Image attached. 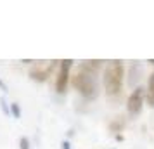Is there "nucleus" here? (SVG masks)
I'll list each match as a JSON object with an SVG mask.
<instances>
[{
  "instance_id": "nucleus-8",
  "label": "nucleus",
  "mask_w": 154,
  "mask_h": 149,
  "mask_svg": "<svg viewBox=\"0 0 154 149\" xmlns=\"http://www.w3.org/2000/svg\"><path fill=\"white\" fill-rule=\"evenodd\" d=\"M109 128H111L112 132H123V128H125V121L123 118H116V120H112L109 123Z\"/></svg>"
},
{
  "instance_id": "nucleus-13",
  "label": "nucleus",
  "mask_w": 154,
  "mask_h": 149,
  "mask_svg": "<svg viewBox=\"0 0 154 149\" xmlns=\"http://www.w3.org/2000/svg\"><path fill=\"white\" fill-rule=\"evenodd\" d=\"M147 63H149V64H154V59H149V61H147Z\"/></svg>"
},
{
  "instance_id": "nucleus-7",
  "label": "nucleus",
  "mask_w": 154,
  "mask_h": 149,
  "mask_svg": "<svg viewBox=\"0 0 154 149\" xmlns=\"http://www.w3.org/2000/svg\"><path fill=\"white\" fill-rule=\"evenodd\" d=\"M130 85H135V80L139 82L140 80V75H142V66L140 64H132V68H130Z\"/></svg>"
},
{
  "instance_id": "nucleus-10",
  "label": "nucleus",
  "mask_w": 154,
  "mask_h": 149,
  "mask_svg": "<svg viewBox=\"0 0 154 149\" xmlns=\"http://www.w3.org/2000/svg\"><path fill=\"white\" fill-rule=\"evenodd\" d=\"M19 149H29V141L26 137H21L19 139Z\"/></svg>"
},
{
  "instance_id": "nucleus-5",
  "label": "nucleus",
  "mask_w": 154,
  "mask_h": 149,
  "mask_svg": "<svg viewBox=\"0 0 154 149\" xmlns=\"http://www.w3.org/2000/svg\"><path fill=\"white\" fill-rule=\"evenodd\" d=\"M144 101H146V88H142V87L133 88V92L126 99V111H128V114L130 116H137L142 111Z\"/></svg>"
},
{
  "instance_id": "nucleus-11",
  "label": "nucleus",
  "mask_w": 154,
  "mask_h": 149,
  "mask_svg": "<svg viewBox=\"0 0 154 149\" xmlns=\"http://www.w3.org/2000/svg\"><path fill=\"white\" fill-rule=\"evenodd\" d=\"M0 90H4V92H7V85H5V83H4L2 80H0Z\"/></svg>"
},
{
  "instance_id": "nucleus-6",
  "label": "nucleus",
  "mask_w": 154,
  "mask_h": 149,
  "mask_svg": "<svg viewBox=\"0 0 154 149\" xmlns=\"http://www.w3.org/2000/svg\"><path fill=\"white\" fill-rule=\"evenodd\" d=\"M146 101L151 107H154V71L149 76V82H147V88H146Z\"/></svg>"
},
{
  "instance_id": "nucleus-3",
  "label": "nucleus",
  "mask_w": 154,
  "mask_h": 149,
  "mask_svg": "<svg viewBox=\"0 0 154 149\" xmlns=\"http://www.w3.org/2000/svg\"><path fill=\"white\" fill-rule=\"evenodd\" d=\"M57 64H59V61H40V63H36L29 70V78L35 80V82H40V83L47 82L52 76Z\"/></svg>"
},
{
  "instance_id": "nucleus-4",
  "label": "nucleus",
  "mask_w": 154,
  "mask_h": 149,
  "mask_svg": "<svg viewBox=\"0 0 154 149\" xmlns=\"http://www.w3.org/2000/svg\"><path fill=\"white\" fill-rule=\"evenodd\" d=\"M73 59H63L59 61V70H57V76H56V92L57 94H64L68 88V82L71 80V68H73Z\"/></svg>"
},
{
  "instance_id": "nucleus-1",
  "label": "nucleus",
  "mask_w": 154,
  "mask_h": 149,
  "mask_svg": "<svg viewBox=\"0 0 154 149\" xmlns=\"http://www.w3.org/2000/svg\"><path fill=\"white\" fill-rule=\"evenodd\" d=\"M102 66H104V61L100 59H87V61H82L75 75L71 76V85L87 101H94L99 95L97 73Z\"/></svg>"
},
{
  "instance_id": "nucleus-9",
  "label": "nucleus",
  "mask_w": 154,
  "mask_h": 149,
  "mask_svg": "<svg viewBox=\"0 0 154 149\" xmlns=\"http://www.w3.org/2000/svg\"><path fill=\"white\" fill-rule=\"evenodd\" d=\"M11 113L14 114V118H21V107L17 102H12L11 104Z\"/></svg>"
},
{
  "instance_id": "nucleus-12",
  "label": "nucleus",
  "mask_w": 154,
  "mask_h": 149,
  "mask_svg": "<svg viewBox=\"0 0 154 149\" xmlns=\"http://www.w3.org/2000/svg\"><path fill=\"white\" fill-rule=\"evenodd\" d=\"M63 149H71V147H69V142L64 141V142H63Z\"/></svg>"
},
{
  "instance_id": "nucleus-2",
  "label": "nucleus",
  "mask_w": 154,
  "mask_h": 149,
  "mask_svg": "<svg viewBox=\"0 0 154 149\" xmlns=\"http://www.w3.org/2000/svg\"><path fill=\"white\" fill-rule=\"evenodd\" d=\"M123 76H125V66L123 61L119 59H112L107 61V64L104 66V90L107 94L109 99H118L121 88H123Z\"/></svg>"
}]
</instances>
